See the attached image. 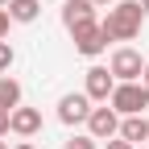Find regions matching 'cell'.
Instances as JSON below:
<instances>
[{
	"label": "cell",
	"mask_w": 149,
	"mask_h": 149,
	"mask_svg": "<svg viewBox=\"0 0 149 149\" xmlns=\"http://www.w3.org/2000/svg\"><path fill=\"white\" fill-rule=\"evenodd\" d=\"M100 25H104V33H108V42H133V37L141 33V25H145L141 0H116Z\"/></svg>",
	"instance_id": "1"
},
{
	"label": "cell",
	"mask_w": 149,
	"mask_h": 149,
	"mask_svg": "<svg viewBox=\"0 0 149 149\" xmlns=\"http://www.w3.org/2000/svg\"><path fill=\"white\" fill-rule=\"evenodd\" d=\"M108 104L116 108V116H141V108H149V91L145 83H116Z\"/></svg>",
	"instance_id": "2"
},
{
	"label": "cell",
	"mask_w": 149,
	"mask_h": 149,
	"mask_svg": "<svg viewBox=\"0 0 149 149\" xmlns=\"http://www.w3.org/2000/svg\"><path fill=\"white\" fill-rule=\"evenodd\" d=\"M108 70L116 74V83H141V74H145V58H141V50H133V46H120L116 54H112Z\"/></svg>",
	"instance_id": "3"
},
{
	"label": "cell",
	"mask_w": 149,
	"mask_h": 149,
	"mask_svg": "<svg viewBox=\"0 0 149 149\" xmlns=\"http://www.w3.org/2000/svg\"><path fill=\"white\" fill-rule=\"evenodd\" d=\"M70 37H74V54H83V58H100V54L108 50V33H104V25H100V21L79 25Z\"/></svg>",
	"instance_id": "4"
},
{
	"label": "cell",
	"mask_w": 149,
	"mask_h": 149,
	"mask_svg": "<svg viewBox=\"0 0 149 149\" xmlns=\"http://www.w3.org/2000/svg\"><path fill=\"white\" fill-rule=\"evenodd\" d=\"M87 116H91V100H87V91H66V95L58 100V120H62L66 128L87 124Z\"/></svg>",
	"instance_id": "5"
},
{
	"label": "cell",
	"mask_w": 149,
	"mask_h": 149,
	"mask_svg": "<svg viewBox=\"0 0 149 149\" xmlns=\"http://www.w3.org/2000/svg\"><path fill=\"white\" fill-rule=\"evenodd\" d=\"M87 133L95 137V141H112V137L120 133V116H116V108H112V104L91 108V116H87Z\"/></svg>",
	"instance_id": "6"
},
{
	"label": "cell",
	"mask_w": 149,
	"mask_h": 149,
	"mask_svg": "<svg viewBox=\"0 0 149 149\" xmlns=\"http://www.w3.org/2000/svg\"><path fill=\"white\" fill-rule=\"evenodd\" d=\"M83 91H87V100H91V104H108V95L116 91V74H112L108 66H91V70H87Z\"/></svg>",
	"instance_id": "7"
},
{
	"label": "cell",
	"mask_w": 149,
	"mask_h": 149,
	"mask_svg": "<svg viewBox=\"0 0 149 149\" xmlns=\"http://www.w3.org/2000/svg\"><path fill=\"white\" fill-rule=\"evenodd\" d=\"M8 133H17V137H37L42 133V112L37 108H13V116H8Z\"/></svg>",
	"instance_id": "8"
},
{
	"label": "cell",
	"mask_w": 149,
	"mask_h": 149,
	"mask_svg": "<svg viewBox=\"0 0 149 149\" xmlns=\"http://www.w3.org/2000/svg\"><path fill=\"white\" fill-rule=\"evenodd\" d=\"M95 21V4H91V0H66L62 4V25L74 33L79 25H91Z\"/></svg>",
	"instance_id": "9"
},
{
	"label": "cell",
	"mask_w": 149,
	"mask_h": 149,
	"mask_svg": "<svg viewBox=\"0 0 149 149\" xmlns=\"http://www.w3.org/2000/svg\"><path fill=\"white\" fill-rule=\"evenodd\" d=\"M8 21H17V25H33L37 17H42V4L37 0H8Z\"/></svg>",
	"instance_id": "10"
},
{
	"label": "cell",
	"mask_w": 149,
	"mask_h": 149,
	"mask_svg": "<svg viewBox=\"0 0 149 149\" xmlns=\"http://www.w3.org/2000/svg\"><path fill=\"white\" fill-rule=\"evenodd\" d=\"M116 137H124L128 145H141V141H149V120H145V116H124Z\"/></svg>",
	"instance_id": "11"
},
{
	"label": "cell",
	"mask_w": 149,
	"mask_h": 149,
	"mask_svg": "<svg viewBox=\"0 0 149 149\" xmlns=\"http://www.w3.org/2000/svg\"><path fill=\"white\" fill-rule=\"evenodd\" d=\"M0 108H4V112L21 108V83H17L13 74H0Z\"/></svg>",
	"instance_id": "12"
},
{
	"label": "cell",
	"mask_w": 149,
	"mask_h": 149,
	"mask_svg": "<svg viewBox=\"0 0 149 149\" xmlns=\"http://www.w3.org/2000/svg\"><path fill=\"white\" fill-rule=\"evenodd\" d=\"M62 149H100V141L95 137H91V133H79V137H70Z\"/></svg>",
	"instance_id": "13"
},
{
	"label": "cell",
	"mask_w": 149,
	"mask_h": 149,
	"mask_svg": "<svg viewBox=\"0 0 149 149\" xmlns=\"http://www.w3.org/2000/svg\"><path fill=\"white\" fill-rule=\"evenodd\" d=\"M13 62H17V50H13L8 42H0V74H8V70H13Z\"/></svg>",
	"instance_id": "14"
},
{
	"label": "cell",
	"mask_w": 149,
	"mask_h": 149,
	"mask_svg": "<svg viewBox=\"0 0 149 149\" xmlns=\"http://www.w3.org/2000/svg\"><path fill=\"white\" fill-rule=\"evenodd\" d=\"M104 149H137V145H128L124 137H112V141H104Z\"/></svg>",
	"instance_id": "15"
},
{
	"label": "cell",
	"mask_w": 149,
	"mask_h": 149,
	"mask_svg": "<svg viewBox=\"0 0 149 149\" xmlns=\"http://www.w3.org/2000/svg\"><path fill=\"white\" fill-rule=\"evenodd\" d=\"M8 116H13V112H4V108H0V137H8Z\"/></svg>",
	"instance_id": "16"
},
{
	"label": "cell",
	"mask_w": 149,
	"mask_h": 149,
	"mask_svg": "<svg viewBox=\"0 0 149 149\" xmlns=\"http://www.w3.org/2000/svg\"><path fill=\"white\" fill-rule=\"evenodd\" d=\"M8 25H13V21H8V13L0 8V42H4V33H8Z\"/></svg>",
	"instance_id": "17"
},
{
	"label": "cell",
	"mask_w": 149,
	"mask_h": 149,
	"mask_svg": "<svg viewBox=\"0 0 149 149\" xmlns=\"http://www.w3.org/2000/svg\"><path fill=\"white\" fill-rule=\"evenodd\" d=\"M13 149H37V145H33V141H17Z\"/></svg>",
	"instance_id": "18"
},
{
	"label": "cell",
	"mask_w": 149,
	"mask_h": 149,
	"mask_svg": "<svg viewBox=\"0 0 149 149\" xmlns=\"http://www.w3.org/2000/svg\"><path fill=\"white\" fill-rule=\"evenodd\" d=\"M91 4H95V8H108V4H116V0H91Z\"/></svg>",
	"instance_id": "19"
},
{
	"label": "cell",
	"mask_w": 149,
	"mask_h": 149,
	"mask_svg": "<svg viewBox=\"0 0 149 149\" xmlns=\"http://www.w3.org/2000/svg\"><path fill=\"white\" fill-rule=\"evenodd\" d=\"M141 83H145V91H149V62H145V74H141Z\"/></svg>",
	"instance_id": "20"
},
{
	"label": "cell",
	"mask_w": 149,
	"mask_h": 149,
	"mask_svg": "<svg viewBox=\"0 0 149 149\" xmlns=\"http://www.w3.org/2000/svg\"><path fill=\"white\" fill-rule=\"evenodd\" d=\"M0 149H8V141H0Z\"/></svg>",
	"instance_id": "21"
},
{
	"label": "cell",
	"mask_w": 149,
	"mask_h": 149,
	"mask_svg": "<svg viewBox=\"0 0 149 149\" xmlns=\"http://www.w3.org/2000/svg\"><path fill=\"white\" fill-rule=\"evenodd\" d=\"M4 4H8V0H0V8H4Z\"/></svg>",
	"instance_id": "22"
},
{
	"label": "cell",
	"mask_w": 149,
	"mask_h": 149,
	"mask_svg": "<svg viewBox=\"0 0 149 149\" xmlns=\"http://www.w3.org/2000/svg\"><path fill=\"white\" fill-rule=\"evenodd\" d=\"M145 149H149V145H145Z\"/></svg>",
	"instance_id": "23"
}]
</instances>
